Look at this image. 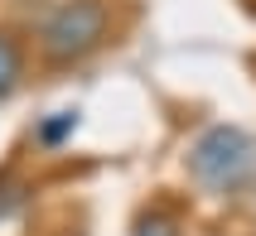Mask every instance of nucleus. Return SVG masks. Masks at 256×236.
<instances>
[{"mask_svg":"<svg viewBox=\"0 0 256 236\" xmlns=\"http://www.w3.org/2000/svg\"><path fill=\"white\" fill-rule=\"evenodd\" d=\"M116 39V5L112 0H54L34 29L39 63L78 68Z\"/></svg>","mask_w":256,"mask_h":236,"instance_id":"f257e3e1","label":"nucleus"},{"mask_svg":"<svg viewBox=\"0 0 256 236\" xmlns=\"http://www.w3.org/2000/svg\"><path fill=\"white\" fill-rule=\"evenodd\" d=\"M184 169L208 198H242L256 183V135L232 121L203 125L188 140Z\"/></svg>","mask_w":256,"mask_h":236,"instance_id":"f03ea898","label":"nucleus"},{"mask_svg":"<svg viewBox=\"0 0 256 236\" xmlns=\"http://www.w3.org/2000/svg\"><path fill=\"white\" fill-rule=\"evenodd\" d=\"M20 82H24V43L10 29H0V101L20 92Z\"/></svg>","mask_w":256,"mask_h":236,"instance_id":"7ed1b4c3","label":"nucleus"},{"mask_svg":"<svg viewBox=\"0 0 256 236\" xmlns=\"http://www.w3.org/2000/svg\"><path fill=\"white\" fill-rule=\"evenodd\" d=\"M78 125H82L78 111H54V116H44V121L34 125V145H39V150H63V145L78 135Z\"/></svg>","mask_w":256,"mask_h":236,"instance_id":"20e7f679","label":"nucleus"},{"mask_svg":"<svg viewBox=\"0 0 256 236\" xmlns=\"http://www.w3.org/2000/svg\"><path fill=\"white\" fill-rule=\"evenodd\" d=\"M130 236H184V232H179V217H174V212H145V217H140V222H136V227H130Z\"/></svg>","mask_w":256,"mask_h":236,"instance_id":"39448f33","label":"nucleus"},{"mask_svg":"<svg viewBox=\"0 0 256 236\" xmlns=\"http://www.w3.org/2000/svg\"><path fill=\"white\" fill-rule=\"evenodd\" d=\"M24 198H29V183L20 179V174H0V217H10V212H20L24 208Z\"/></svg>","mask_w":256,"mask_h":236,"instance_id":"423d86ee","label":"nucleus"}]
</instances>
